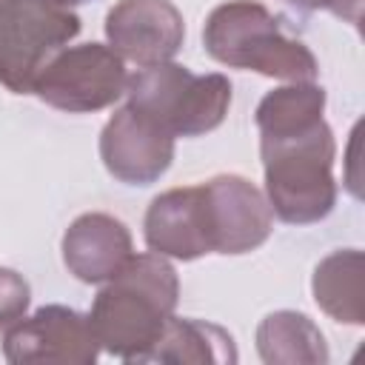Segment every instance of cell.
I'll return each instance as SVG.
<instances>
[{
  "label": "cell",
  "mask_w": 365,
  "mask_h": 365,
  "mask_svg": "<svg viewBox=\"0 0 365 365\" xmlns=\"http://www.w3.org/2000/svg\"><path fill=\"white\" fill-rule=\"evenodd\" d=\"M265 200L288 225H314L336 205V143L325 117L259 128Z\"/></svg>",
  "instance_id": "obj_1"
},
{
  "label": "cell",
  "mask_w": 365,
  "mask_h": 365,
  "mask_svg": "<svg viewBox=\"0 0 365 365\" xmlns=\"http://www.w3.org/2000/svg\"><path fill=\"white\" fill-rule=\"evenodd\" d=\"M180 279L163 254H134L120 274L91 302L88 322L100 351L125 359L148 362L165 322L174 317Z\"/></svg>",
  "instance_id": "obj_2"
},
{
  "label": "cell",
  "mask_w": 365,
  "mask_h": 365,
  "mask_svg": "<svg viewBox=\"0 0 365 365\" xmlns=\"http://www.w3.org/2000/svg\"><path fill=\"white\" fill-rule=\"evenodd\" d=\"M202 48L228 68L257 71L274 80L317 83L319 77L314 51L257 0L214 6L202 26Z\"/></svg>",
  "instance_id": "obj_3"
},
{
  "label": "cell",
  "mask_w": 365,
  "mask_h": 365,
  "mask_svg": "<svg viewBox=\"0 0 365 365\" xmlns=\"http://www.w3.org/2000/svg\"><path fill=\"white\" fill-rule=\"evenodd\" d=\"M125 97L171 137H202L222 125L231 108V80L220 71L194 74L168 60L131 74Z\"/></svg>",
  "instance_id": "obj_4"
},
{
  "label": "cell",
  "mask_w": 365,
  "mask_h": 365,
  "mask_svg": "<svg viewBox=\"0 0 365 365\" xmlns=\"http://www.w3.org/2000/svg\"><path fill=\"white\" fill-rule=\"evenodd\" d=\"M80 29V14L66 0H0V86L31 94L40 68Z\"/></svg>",
  "instance_id": "obj_5"
},
{
  "label": "cell",
  "mask_w": 365,
  "mask_h": 365,
  "mask_svg": "<svg viewBox=\"0 0 365 365\" xmlns=\"http://www.w3.org/2000/svg\"><path fill=\"white\" fill-rule=\"evenodd\" d=\"M125 60L103 43L60 48L34 77L31 94L46 106L68 114H94L125 94Z\"/></svg>",
  "instance_id": "obj_6"
},
{
  "label": "cell",
  "mask_w": 365,
  "mask_h": 365,
  "mask_svg": "<svg viewBox=\"0 0 365 365\" xmlns=\"http://www.w3.org/2000/svg\"><path fill=\"white\" fill-rule=\"evenodd\" d=\"M197 185L211 254H251L271 237V205L251 180L240 174H217Z\"/></svg>",
  "instance_id": "obj_7"
},
{
  "label": "cell",
  "mask_w": 365,
  "mask_h": 365,
  "mask_svg": "<svg viewBox=\"0 0 365 365\" xmlns=\"http://www.w3.org/2000/svg\"><path fill=\"white\" fill-rule=\"evenodd\" d=\"M3 356L14 365H94L100 356V342L86 314L68 305H43L3 334Z\"/></svg>",
  "instance_id": "obj_8"
},
{
  "label": "cell",
  "mask_w": 365,
  "mask_h": 365,
  "mask_svg": "<svg viewBox=\"0 0 365 365\" xmlns=\"http://www.w3.org/2000/svg\"><path fill=\"white\" fill-rule=\"evenodd\" d=\"M174 140L163 125L125 103L100 131V160L117 182L151 185L171 168Z\"/></svg>",
  "instance_id": "obj_9"
},
{
  "label": "cell",
  "mask_w": 365,
  "mask_h": 365,
  "mask_svg": "<svg viewBox=\"0 0 365 365\" xmlns=\"http://www.w3.org/2000/svg\"><path fill=\"white\" fill-rule=\"evenodd\" d=\"M106 40L140 68L160 66L182 48L185 20L171 0H117L106 14Z\"/></svg>",
  "instance_id": "obj_10"
},
{
  "label": "cell",
  "mask_w": 365,
  "mask_h": 365,
  "mask_svg": "<svg viewBox=\"0 0 365 365\" xmlns=\"http://www.w3.org/2000/svg\"><path fill=\"white\" fill-rule=\"evenodd\" d=\"M63 265L86 285H103L134 257V240L123 220L106 211H86L63 234Z\"/></svg>",
  "instance_id": "obj_11"
},
{
  "label": "cell",
  "mask_w": 365,
  "mask_h": 365,
  "mask_svg": "<svg viewBox=\"0 0 365 365\" xmlns=\"http://www.w3.org/2000/svg\"><path fill=\"white\" fill-rule=\"evenodd\" d=\"M143 237L148 251L171 259H200L211 254L200 202V185H180L157 194L148 202L143 220Z\"/></svg>",
  "instance_id": "obj_12"
},
{
  "label": "cell",
  "mask_w": 365,
  "mask_h": 365,
  "mask_svg": "<svg viewBox=\"0 0 365 365\" xmlns=\"http://www.w3.org/2000/svg\"><path fill=\"white\" fill-rule=\"evenodd\" d=\"M311 294L334 322L365 325V254L339 248L322 257L311 277Z\"/></svg>",
  "instance_id": "obj_13"
},
{
  "label": "cell",
  "mask_w": 365,
  "mask_h": 365,
  "mask_svg": "<svg viewBox=\"0 0 365 365\" xmlns=\"http://www.w3.org/2000/svg\"><path fill=\"white\" fill-rule=\"evenodd\" d=\"M254 339L265 365H325L331 359L322 331L299 311H271L257 325Z\"/></svg>",
  "instance_id": "obj_14"
},
{
  "label": "cell",
  "mask_w": 365,
  "mask_h": 365,
  "mask_svg": "<svg viewBox=\"0 0 365 365\" xmlns=\"http://www.w3.org/2000/svg\"><path fill=\"white\" fill-rule=\"evenodd\" d=\"M240 359L234 336L214 322L194 317H171L148 354V362H191V365H234Z\"/></svg>",
  "instance_id": "obj_15"
},
{
  "label": "cell",
  "mask_w": 365,
  "mask_h": 365,
  "mask_svg": "<svg viewBox=\"0 0 365 365\" xmlns=\"http://www.w3.org/2000/svg\"><path fill=\"white\" fill-rule=\"evenodd\" d=\"M29 305H31V288L26 277L17 274L14 268L0 265V336L29 314Z\"/></svg>",
  "instance_id": "obj_16"
},
{
  "label": "cell",
  "mask_w": 365,
  "mask_h": 365,
  "mask_svg": "<svg viewBox=\"0 0 365 365\" xmlns=\"http://www.w3.org/2000/svg\"><path fill=\"white\" fill-rule=\"evenodd\" d=\"M282 3H288L302 14L328 11L334 17H342L351 26H359V17H362V0H282Z\"/></svg>",
  "instance_id": "obj_17"
}]
</instances>
